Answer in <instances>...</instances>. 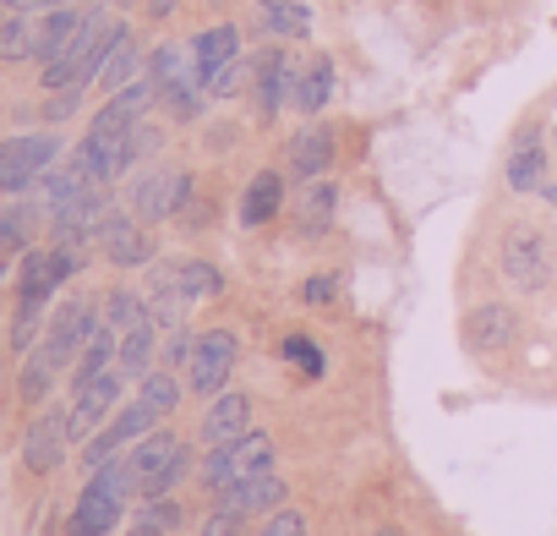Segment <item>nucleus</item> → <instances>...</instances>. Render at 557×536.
<instances>
[{"instance_id":"32","label":"nucleus","mask_w":557,"mask_h":536,"mask_svg":"<svg viewBox=\"0 0 557 536\" xmlns=\"http://www.w3.org/2000/svg\"><path fill=\"white\" fill-rule=\"evenodd\" d=\"M28 241H34V208H0V263L7 257H17V252H28Z\"/></svg>"},{"instance_id":"24","label":"nucleus","mask_w":557,"mask_h":536,"mask_svg":"<svg viewBox=\"0 0 557 536\" xmlns=\"http://www.w3.org/2000/svg\"><path fill=\"white\" fill-rule=\"evenodd\" d=\"M115 351H121V334H115L110 324H99V334L83 345V356H77V367H72V389H83V383L115 373Z\"/></svg>"},{"instance_id":"4","label":"nucleus","mask_w":557,"mask_h":536,"mask_svg":"<svg viewBox=\"0 0 557 536\" xmlns=\"http://www.w3.org/2000/svg\"><path fill=\"white\" fill-rule=\"evenodd\" d=\"M262 471H273V443H268V433H246V438H235V443L208 449L197 476H202L208 492H230L235 482L262 476Z\"/></svg>"},{"instance_id":"8","label":"nucleus","mask_w":557,"mask_h":536,"mask_svg":"<svg viewBox=\"0 0 557 536\" xmlns=\"http://www.w3.org/2000/svg\"><path fill=\"white\" fill-rule=\"evenodd\" d=\"M235 356H240V345H235L230 329L197 334V340H191V362H186V383H191L197 394H219V389L230 383V373H235Z\"/></svg>"},{"instance_id":"27","label":"nucleus","mask_w":557,"mask_h":536,"mask_svg":"<svg viewBox=\"0 0 557 536\" xmlns=\"http://www.w3.org/2000/svg\"><path fill=\"white\" fill-rule=\"evenodd\" d=\"M0 61H39V12H17L0 23Z\"/></svg>"},{"instance_id":"14","label":"nucleus","mask_w":557,"mask_h":536,"mask_svg":"<svg viewBox=\"0 0 557 536\" xmlns=\"http://www.w3.org/2000/svg\"><path fill=\"white\" fill-rule=\"evenodd\" d=\"M513 340H519V313L503 307V302H486V307H475V313L465 318V345L481 351V356H497V351H508Z\"/></svg>"},{"instance_id":"5","label":"nucleus","mask_w":557,"mask_h":536,"mask_svg":"<svg viewBox=\"0 0 557 536\" xmlns=\"http://www.w3.org/2000/svg\"><path fill=\"white\" fill-rule=\"evenodd\" d=\"M61 159V137L55 132H23L0 143V192H28L45 181V170Z\"/></svg>"},{"instance_id":"13","label":"nucleus","mask_w":557,"mask_h":536,"mask_svg":"<svg viewBox=\"0 0 557 536\" xmlns=\"http://www.w3.org/2000/svg\"><path fill=\"white\" fill-rule=\"evenodd\" d=\"M66 449H72V422H66V411H45V416L28 427V438H23V465L39 471V476H50V471L66 460Z\"/></svg>"},{"instance_id":"40","label":"nucleus","mask_w":557,"mask_h":536,"mask_svg":"<svg viewBox=\"0 0 557 536\" xmlns=\"http://www.w3.org/2000/svg\"><path fill=\"white\" fill-rule=\"evenodd\" d=\"M240 531H246V514H235V509H224V503L202 520V536H240Z\"/></svg>"},{"instance_id":"30","label":"nucleus","mask_w":557,"mask_h":536,"mask_svg":"<svg viewBox=\"0 0 557 536\" xmlns=\"http://www.w3.org/2000/svg\"><path fill=\"white\" fill-rule=\"evenodd\" d=\"M104 324H110L115 334L148 329V324H153V313H148V296H137V291H110V296H104Z\"/></svg>"},{"instance_id":"21","label":"nucleus","mask_w":557,"mask_h":536,"mask_svg":"<svg viewBox=\"0 0 557 536\" xmlns=\"http://www.w3.org/2000/svg\"><path fill=\"white\" fill-rule=\"evenodd\" d=\"M334 208H339V186L334 181H307L301 197H296V230L301 235H323L334 224Z\"/></svg>"},{"instance_id":"25","label":"nucleus","mask_w":557,"mask_h":536,"mask_svg":"<svg viewBox=\"0 0 557 536\" xmlns=\"http://www.w3.org/2000/svg\"><path fill=\"white\" fill-rule=\"evenodd\" d=\"M235 50H240V34H235L230 23H219V28L197 34V45H191V61H197L202 83H208V77H213L219 66H230V61H235Z\"/></svg>"},{"instance_id":"34","label":"nucleus","mask_w":557,"mask_h":536,"mask_svg":"<svg viewBox=\"0 0 557 536\" xmlns=\"http://www.w3.org/2000/svg\"><path fill=\"white\" fill-rule=\"evenodd\" d=\"M137 400H143L159 422H164V416H175V405H181V383H175V373H170V367H164V373H148Z\"/></svg>"},{"instance_id":"12","label":"nucleus","mask_w":557,"mask_h":536,"mask_svg":"<svg viewBox=\"0 0 557 536\" xmlns=\"http://www.w3.org/2000/svg\"><path fill=\"white\" fill-rule=\"evenodd\" d=\"M121 373H104V378H94V383H83L77 394H72V405H66V422H72V438H94L110 416H115V400H121Z\"/></svg>"},{"instance_id":"2","label":"nucleus","mask_w":557,"mask_h":536,"mask_svg":"<svg viewBox=\"0 0 557 536\" xmlns=\"http://www.w3.org/2000/svg\"><path fill=\"white\" fill-rule=\"evenodd\" d=\"M126 498H137V476H132V465L121 454V460H110V465H99L88 476V487H83V498H77V509L66 520V536H110L121 509H126Z\"/></svg>"},{"instance_id":"22","label":"nucleus","mask_w":557,"mask_h":536,"mask_svg":"<svg viewBox=\"0 0 557 536\" xmlns=\"http://www.w3.org/2000/svg\"><path fill=\"white\" fill-rule=\"evenodd\" d=\"M88 23V12H77V7H55V12H39V61L50 66L72 39H77V28Z\"/></svg>"},{"instance_id":"7","label":"nucleus","mask_w":557,"mask_h":536,"mask_svg":"<svg viewBox=\"0 0 557 536\" xmlns=\"http://www.w3.org/2000/svg\"><path fill=\"white\" fill-rule=\"evenodd\" d=\"M83 268V252L77 246H45V252H23V275H17V291L23 302H50L72 275Z\"/></svg>"},{"instance_id":"36","label":"nucleus","mask_w":557,"mask_h":536,"mask_svg":"<svg viewBox=\"0 0 557 536\" xmlns=\"http://www.w3.org/2000/svg\"><path fill=\"white\" fill-rule=\"evenodd\" d=\"M50 383H55V367L34 351V356H28V367H23V378H17V394H23L28 405H39V400L50 394Z\"/></svg>"},{"instance_id":"46","label":"nucleus","mask_w":557,"mask_h":536,"mask_svg":"<svg viewBox=\"0 0 557 536\" xmlns=\"http://www.w3.org/2000/svg\"><path fill=\"white\" fill-rule=\"evenodd\" d=\"M377 536H399V531H377Z\"/></svg>"},{"instance_id":"47","label":"nucleus","mask_w":557,"mask_h":536,"mask_svg":"<svg viewBox=\"0 0 557 536\" xmlns=\"http://www.w3.org/2000/svg\"><path fill=\"white\" fill-rule=\"evenodd\" d=\"M546 197H552V203H557V186H552V192H546Z\"/></svg>"},{"instance_id":"29","label":"nucleus","mask_w":557,"mask_h":536,"mask_svg":"<svg viewBox=\"0 0 557 536\" xmlns=\"http://www.w3.org/2000/svg\"><path fill=\"white\" fill-rule=\"evenodd\" d=\"M278 203H285V181H278L273 170H262V175L246 186V197H240V219H246V224H268V219L278 214Z\"/></svg>"},{"instance_id":"37","label":"nucleus","mask_w":557,"mask_h":536,"mask_svg":"<svg viewBox=\"0 0 557 536\" xmlns=\"http://www.w3.org/2000/svg\"><path fill=\"white\" fill-rule=\"evenodd\" d=\"M39 329H45V302H23V307H17V324H12V345L28 351Z\"/></svg>"},{"instance_id":"20","label":"nucleus","mask_w":557,"mask_h":536,"mask_svg":"<svg viewBox=\"0 0 557 536\" xmlns=\"http://www.w3.org/2000/svg\"><path fill=\"white\" fill-rule=\"evenodd\" d=\"M329 165H334V132L329 126H307V132L290 137V170L301 181H318Z\"/></svg>"},{"instance_id":"41","label":"nucleus","mask_w":557,"mask_h":536,"mask_svg":"<svg viewBox=\"0 0 557 536\" xmlns=\"http://www.w3.org/2000/svg\"><path fill=\"white\" fill-rule=\"evenodd\" d=\"M143 525H159V531H175V525H181V503H164V498H148V509H143Z\"/></svg>"},{"instance_id":"38","label":"nucleus","mask_w":557,"mask_h":536,"mask_svg":"<svg viewBox=\"0 0 557 536\" xmlns=\"http://www.w3.org/2000/svg\"><path fill=\"white\" fill-rule=\"evenodd\" d=\"M285 356H290L296 367H307L312 378H323V367H329V362H323V351H318L307 334H290V340H285Z\"/></svg>"},{"instance_id":"43","label":"nucleus","mask_w":557,"mask_h":536,"mask_svg":"<svg viewBox=\"0 0 557 536\" xmlns=\"http://www.w3.org/2000/svg\"><path fill=\"white\" fill-rule=\"evenodd\" d=\"M191 362V334H170V345H164V367H186Z\"/></svg>"},{"instance_id":"3","label":"nucleus","mask_w":557,"mask_h":536,"mask_svg":"<svg viewBox=\"0 0 557 536\" xmlns=\"http://www.w3.org/2000/svg\"><path fill=\"white\" fill-rule=\"evenodd\" d=\"M132 476H137V498H164L186 471H191V449L175 433H148L143 443H132L126 454Z\"/></svg>"},{"instance_id":"33","label":"nucleus","mask_w":557,"mask_h":536,"mask_svg":"<svg viewBox=\"0 0 557 536\" xmlns=\"http://www.w3.org/2000/svg\"><path fill=\"white\" fill-rule=\"evenodd\" d=\"M541 175H546V159H541L535 137H524V143L513 148V159H508V186H513V192H535Z\"/></svg>"},{"instance_id":"42","label":"nucleus","mask_w":557,"mask_h":536,"mask_svg":"<svg viewBox=\"0 0 557 536\" xmlns=\"http://www.w3.org/2000/svg\"><path fill=\"white\" fill-rule=\"evenodd\" d=\"M334 291H339V280H334V275H318V280H307V291H301V296H307L312 307H329V302H334Z\"/></svg>"},{"instance_id":"19","label":"nucleus","mask_w":557,"mask_h":536,"mask_svg":"<svg viewBox=\"0 0 557 536\" xmlns=\"http://www.w3.org/2000/svg\"><path fill=\"white\" fill-rule=\"evenodd\" d=\"M257 34H273V39H307L312 28V12L301 0H257Z\"/></svg>"},{"instance_id":"1","label":"nucleus","mask_w":557,"mask_h":536,"mask_svg":"<svg viewBox=\"0 0 557 536\" xmlns=\"http://www.w3.org/2000/svg\"><path fill=\"white\" fill-rule=\"evenodd\" d=\"M121 34H126V23H115V17H104V12H88V23L77 28V39L45 66V88H50V94H66V88L99 83V66H104V56L115 50Z\"/></svg>"},{"instance_id":"39","label":"nucleus","mask_w":557,"mask_h":536,"mask_svg":"<svg viewBox=\"0 0 557 536\" xmlns=\"http://www.w3.org/2000/svg\"><path fill=\"white\" fill-rule=\"evenodd\" d=\"M257 536H307V514L301 509H278V514H268V525Z\"/></svg>"},{"instance_id":"28","label":"nucleus","mask_w":557,"mask_h":536,"mask_svg":"<svg viewBox=\"0 0 557 536\" xmlns=\"http://www.w3.org/2000/svg\"><path fill=\"white\" fill-rule=\"evenodd\" d=\"M137 66H143V50H137V39H132V28L115 39V50L104 56V66H99V83L110 88V94H121V88H132L137 83Z\"/></svg>"},{"instance_id":"35","label":"nucleus","mask_w":557,"mask_h":536,"mask_svg":"<svg viewBox=\"0 0 557 536\" xmlns=\"http://www.w3.org/2000/svg\"><path fill=\"white\" fill-rule=\"evenodd\" d=\"M251 77H257V66L235 56L230 66H219V72L208 77V99H235V94H246V88H251Z\"/></svg>"},{"instance_id":"44","label":"nucleus","mask_w":557,"mask_h":536,"mask_svg":"<svg viewBox=\"0 0 557 536\" xmlns=\"http://www.w3.org/2000/svg\"><path fill=\"white\" fill-rule=\"evenodd\" d=\"M148 12H153V17H170V12H175V0H148Z\"/></svg>"},{"instance_id":"26","label":"nucleus","mask_w":557,"mask_h":536,"mask_svg":"<svg viewBox=\"0 0 557 536\" xmlns=\"http://www.w3.org/2000/svg\"><path fill=\"white\" fill-rule=\"evenodd\" d=\"M170 280H175V291H181L186 302H208V296H219V291H224V275H219L213 263H202V257L170 263Z\"/></svg>"},{"instance_id":"11","label":"nucleus","mask_w":557,"mask_h":536,"mask_svg":"<svg viewBox=\"0 0 557 536\" xmlns=\"http://www.w3.org/2000/svg\"><path fill=\"white\" fill-rule=\"evenodd\" d=\"M503 275L519 285V291H541L552 280V252L535 230H508L503 235Z\"/></svg>"},{"instance_id":"15","label":"nucleus","mask_w":557,"mask_h":536,"mask_svg":"<svg viewBox=\"0 0 557 536\" xmlns=\"http://www.w3.org/2000/svg\"><path fill=\"white\" fill-rule=\"evenodd\" d=\"M99 246L115 268H143L153 257V235L143 219H126V214H110V224L99 230Z\"/></svg>"},{"instance_id":"18","label":"nucleus","mask_w":557,"mask_h":536,"mask_svg":"<svg viewBox=\"0 0 557 536\" xmlns=\"http://www.w3.org/2000/svg\"><path fill=\"white\" fill-rule=\"evenodd\" d=\"M251 433V400L246 394H213L208 416H202V443L219 449V443H235Z\"/></svg>"},{"instance_id":"17","label":"nucleus","mask_w":557,"mask_h":536,"mask_svg":"<svg viewBox=\"0 0 557 536\" xmlns=\"http://www.w3.org/2000/svg\"><path fill=\"white\" fill-rule=\"evenodd\" d=\"M285 476H273V471H262V476H246V482H235L230 492H219V503L224 509H235V514H278V503H285Z\"/></svg>"},{"instance_id":"45","label":"nucleus","mask_w":557,"mask_h":536,"mask_svg":"<svg viewBox=\"0 0 557 536\" xmlns=\"http://www.w3.org/2000/svg\"><path fill=\"white\" fill-rule=\"evenodd\" d=\"M132 536H170V531H159V525H137Z\"/></svg>"},{"instance_id":"31","label":"nucleus","mask_w":557,"mask_h":536,"mask_svg":"<svg viewBox=\"0 0 557 536\" xmlns=\"http://www.w3.org/2000/svg\"><path fill=\"white\" fill-rule=\"evenodd\" d=\"M115 373H121V378H148V373H153V324H148V329H132V334H121Z\"/></svg>"},{"instance_id":"10","label":"nucleus","mask_w":557,"mask_h":536,"mask_svg":"<svg viewBox=\"0 0 557 536\" xmlns=\"http://www.w3.org/2000/svg\"><path fill=\"white\" fill-rule=\"evenodd\" d=\"M186 197H191V175H186V170H148V175L132 186V214H137L143 224H153V219L181 214Z\"/></svg>"},{"instance_id":"9","label":"nucleus","mask_w":557,"mask_h":536,"mask_svg":"<svg viewBox=\"0 0 557 536\" xmlns=\"http://www.w3.org/2000/svg\"><path fill=\"white\" fill-rule=\"evenodd\" d=\"M153 411L137 400V405H126V411H115L110 416V427H99L94 438H88V449H83V465L88 471H99V465H110V460H121V449H132V443H143L148 433H153Z\"/></svg>"},{"instance_id":"16","label":"nucleus","mask_w":557,"mask_h":536,"mask_svg":"<svg viewBox=\"0 0 557 536\" xmlns=\"http://www.w3.org/2000/svg\"><path fill=\"white\" fill-rule=\"evenodd\" d=\"M251 66H257V77H251L257 115H262V121H273V115H278V105H290V61L278 56V50H262Z\"/></svg>"},{"instance_id":"6","label":"nucleus","mask_w":557,"mask_h":536,"mask_svg":"<svg viewBox=\"0 0 557 536\" xmlns=\"http://www.w3.org/2000/svg\"><path fill=\"white\" fill-rule=\"evenodd\" d=\"M99 334V313L88 307V302H66L50 324H45V345H39V356L61 373V367H77V356H83V345Z\"/></svg>"},{"instance_id":"23","label":"nucleus","mask_w":557,"mask_h":536,"mask_svg":"<svg viewBox=\"0 0 557 536\" xmlns=\"http://www.w3.org/2000/svg\"><path fill=\"white\" fill-rule=\"evenodd\" d=\"M329 94H334V66H329V61H312L307 72L290 66V105H296V110L318 115V110L329 105Z\"/></svg>"}]
</instances>
